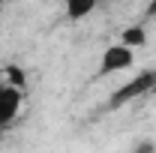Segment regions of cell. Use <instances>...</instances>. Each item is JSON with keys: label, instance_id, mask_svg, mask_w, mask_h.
<instances>
[{"label": "cell", "instance_id": "obj_4", "mask_svg": "<svg viewBox=\"0 0 156 153\" xmlns=\"http://www.w3.org/2000/svg\"><path fill=\"white\" fill-rule=\"evenodd\" d=\"M96 3L99 0H66V15L72 21H78V18H84V15H90L96 9Z\"/></svg>", "mask_w": 156, "mask_h": 153}, {"label": "cell", "instance_id": "obj_2", "mask_svg": "<svg viewBox=\"0 0 156 153\" xmlns=\"http://www.w3.org/2000/svg\"><path fill=\"white\" fill-rule=\"evenodd\" d=\"M132 63H135V51L117 42V45H108V48H105L99 72H102V75H111V72H123V69H129Z\"/></svg>", "mask_w": 156, "mask_h": 153}, {"label": "cell", "instance_id": "obj_1", "mask_svg": "<svg viewBox=\"0 0 156 153\" xmlns=\"http://www.w3.org/2000/svg\"><path fill=\"white\" fill-rule=\"evenodd\" d=\"M156 84V72H141L138 78H132L129 84H123V87H117L114 93H111V108H120V105H126V102H132L135 96L147 93L150 87Z\"/></svg>", "mask_w": 156, "mask_h": 153}, {"label": "cell", "instance_id": "obj_5", "mask_svg": "<svg viewBox=\"0 0 156 153\" xmlns=\"http://www.w3.org/2000/svg\"><path fill=\"white\" fill-rule=\"evenodd\" d=\"M147 42V33H144V27H126L123 33H120V45H126V48H141Z\"/></svg>", "mask_w": 156, "mask_h": 153}, {"label": "cell", "instance_id": "obj_6", "mask_svg": "<svg viewBox=\"0 0 156 153\" xmlns=\"http://www.w3.org/2000/svg\"><path fill=\"white\" fill-rule=\"evenodd\" d=\"M147 15H156V0H150V6H147Z\"/></svg>", "mask_w": 156, "mask_h": 153}, {"label": "cell", "instance_id": "obj_3", "mask_svg": "<svg viewBox=\"0 0 156 153\" xmlns=\"http://www.w3.org/2000/svg\"><path fill=\"white\" fill-rule=\"evenodd\" d=\"M21 114V90H9L0 81V126L12 123Z\"/></svg>", "mask_w": 156, "mask_h": 153}]
</instances>
